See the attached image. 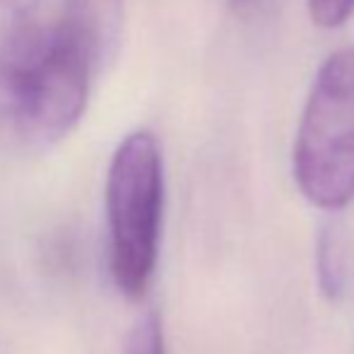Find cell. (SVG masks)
<instances>
[{"mask_svg":"<svg viewBox=\"0 0 354 354\" xmlns=\"http://www.w3.org/2000/svg\"><path fill=\"white\" fill-rule=\"evenodd\" d=\"M113 58L68 10L56 19H17L0 39V138L22 149L58 145Z\"/></svg>","mask_w":354,"mask_h":354,"instance_id":"6da1fadb","label":"cell"},{"mask_svg":"<svg viewBox=\"0 0 354 354\" xmlns=\"http://www.w3.org/2000/svg\"><path fill=\"white\" fill-rule=\"evenodd\" d=\"M164 154L149 131L128 133L109 164L106 261L109 275L126 299H142L159 261L164 224Z\"/></svg>","mask_w":354,"mask_h":354,"instance_id":"7a4b0ae2","label":"cell"},{"mask_svg":"<svg viewBox=\"0 0 354 354\" xmlns=\"http://www.w3.org/2000/svg\"><path fill=\"white\" fill-rule=\"evenodd\" d=\"M292 174L318 210L354 203V46L333 51L313 77L294 133Z\"/></svg>","mask_w":354,"mask_h":354,"instance_id":"3957f363","label":"cell"},{"mask_svg":"<svg viewBox=\"0 0 354 354\" xmlns=\"http://www.w3.org/2000/svg\"><path fill=\"white\" fill-rule=\"evenodd\" d=\"M128 354H169L159 313L149 311L138 321L128 340Z\"/></svg>","mask_w":354,"mask_h":354,"instance_id":"277c9868","label":"cell"},{"mask_svg":"<svg viewBox=\"0 0 354 354\" xmlns=\"http://www.w3.org/2000/svg\"><path fill=\"white\" fill-rule=\"evenodd\" d=\"M318 261V284H321L323 294L328 299H337L342 292V263H340V253L335 251V243L330 236L321 239V248L316 253Z\"/></svg>","mask_w":354,"mask_h":354,"instance_id":"5b68a950","label":"cell"},{"mask_svg":"<svg viewBox=\"0 0 354 354\" xmlns=\"http://www.w3.org/2000/svg\"><path fill=\"white\" fill-rule=\"evenodd\" d=\"M308 17L321 29L345 27L354 15V0H306Z\"/></svg>","mask_w":354,"mask_h":354,"instance_id":"8992f818","label":"cell"},{"mask_svg":"<svg viewBox=\"0 0 354 354\" xmlns=\"http://www.w3.org/2000/svg\"><path fill=\"white\" fill-rule=\"evenodd\" d=\"M37 3L39 0H0V19L15 22V19L24 17Z\"/></svg>","mask_w":354,"mask_h":354,"instance_id":"52a82bcc","label":"cell"},{"mask_svg":"<svg viewBox=\"0 0 354 354\" xmlns=\"http://www.w3.org/2000/svg\"><path fill=\"white\" fill-rule=\"evenodd\" d=\"M234 8H246V5H251V0H232Z\"/></svg>","mask_w":354,"mask_h":354,"instance_id":"ba28073f","label":"cell"}]
</instances>
